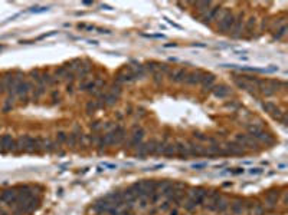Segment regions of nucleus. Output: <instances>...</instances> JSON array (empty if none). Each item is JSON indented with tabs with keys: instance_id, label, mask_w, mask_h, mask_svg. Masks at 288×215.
Segmentation results:
<instances>
[{
	"instance_id": "obj_15",
	"label": "nucleus",
	"mask_w": 288,
	"mask_h": 215,
	"mask_svg": "<svg viewBox=\"0 0 288 215\" xmlns=\"http://www.w3.org/2000/svg\"><path fill=\"white\" fill-rule=\"evenodd\" d=\"M164 48H176V43H168V45H164Z\"/></svg>"
},
{
	"instance_id": "obj_8",
	"label": "nucleus",
	"mask_w": 288,
	"mask_h": 215,
	"mask_svg": "<svg viewBox=\"0 0 288 215\" xmlns=\"http://www.w3.org/2000/svg\"><path fill=\"white\" fill-rule=\"evenodd\" d=\"M144 37H151V39H166L164 34L161 33H144L143 34Z\"/></svg>"
},
{
	"instance_id": "obj_14",
	"label": "nucleus",
	"mask_w": 288,
	"mask_h": 215,
	"mask_svg": "<svg viewBox=\"0 0 288 215\" xmlns=\"http://www.w3.org/2000/svg\"><path fill=\"white\" fill-rule=\"evenodd\" d=\"M193 46H198V48H206L205 43H193Z\"/></svg>"
},
{
	"instance_id": "obj_7",
	"label": "nucleus",
	"mask_w": 288,
	"mask_h": 215,
	"mask_svg": "<svg viewBox=\"0 0 288 215\" xmlns=\"http://www.w3.org/2000/svg\"><path fill=\"white\" fill-rule=\"evenodd\" d=\"M163 152H164L166 155L176 153V146H174V145H167V146H164V151H163Z\"/></svg>"
},
{
	"instance_id": "obj_11",
	"label": "nucleus",
	"mask_w": 288,
	"mask_h": 215,
	"mask_svg": "<svg viewBox=\"0 0 288 215\" xmlns=\"http://www.w3.org/2000/svg\"><path fill=\"white\" fill-rule=\"evenodd\" d=\"M163 19H164V20H166V22L168 23V25H170V26H173V27H177V29H182V26H180V25H177V23H174V22H173V20H170V19H168V17H166V16H164V17H163Z\"/></svg>"
},
{
	"instance_id": "obj_16",
	"label": "nucleus",
	"mask_w": 288,
	"mask_h": 215,
	"mask_svg": "<svg viewBox=\"0 0 288 215\" xmlns=\"http://www.w3.org/2000/svg\"><path fill=\"white\" fill-rule=\"evenodd\" d=\"M170 215H179V212H177V209H173V211L170 212Z\"/></svg>"
},
{
	"instance_id": "obj_5",
	"label": "nucleus",
	"mask_w": 288,
	"mask_h": 215,
	"mask_svg": "<svg viewBox=\"0 0 288 215\" xmlns=\"http://www.w3.org/2000/svg\"><path fill=\"white\" fill-rule=\"evenodd\" d=\"M176 152L180 153V155H187V153H189V146H186V145H183V144H177Z\"/></svg>"
},
{
	"instance_id": "obj_3",
	"label": "nucleus",
	"mask_w": 288,
	"mask_h": 215,
	"mask_svg": "<svg viewBox=\"0 0 288 215\" xmlns=\"http://www.w3.org/2000/svg\"><path fill=\"white\" fill-rule=\"evenodd\" d=\"M243 209H245V204L241 202V201H236L235 204H232V207H231V211H232L233 215H242Z\"/></svg>"
},
{
	"instance_id": "obj_4",
	"label": "nucleus",
	"mask_w": 288,
	"mask_h": 215,
	"mask_svg": "<svg viewBox=\"0 0 288 215\" xmlns=\"http://www.w3.org/2000/svg\"><path fill=\"white\" fill-rule=\"evenodd\" d=\"M143 135H144L143 129L135 130L134 134H133V136H131V145H139L140 142H141V139H143Z\"/></svg>"
},
{
	"instance_id": "obj_2",
	"label": "nucleus",
	"mask_w": 288,
	"mask_h": 215,
	"mask_svg": "<svg viewBox=\"0 0 288 215\" xmlns=\"http://www.w3.org/2000/svg\"><path fill=\"white\" fill-rule=\"evenodd\" d=\"M238 141L241 142V145H243V146H248V148H255V141L254 138L251 136V135H238V138H236Z\"/></svg>"
},
{
	"instance_id": "obj_6",
	"label": "nucleus",
	"mask_w": 288,
	"mask_h": 215,
	"mask_svg": "<svg viewBox=\"0 0 288 215\" xmlns=\"http://www.w3.org/2000/svg\"><path fill=\"white\" fill-rule=\"evenodd\" d=\"M217 89H221V90H215V96H217V98H225L229 93V90L225 86H219Z\"/></svg>"
},
{
	"instance_id": "obj_10",
	"label": "nucleus",
	"mask_w": 288,
	"mask_h": 215,
	"mask_svg": "<svg viewBox=\"0 0 288 215\" xmlns=\"http://www.w3.org/2000/svg\"><path fill=\"white\" fill-rule=\"evenodd\" d=\"M262 172H264L262 168H251V169H249V174L251 175H259V174H262Z\"/></svg>"
},
{
	"instance_id": "obj_12",
	"label": "nucleus",
	"mask_w": 288,
	"mask_h": 215,
	"mask_svg": "<svg viewBox=\"0 0 288 215\" xmlns=\"http://www.w3.org/2000/svg\"><path fill=\"white\" fill-rule=\"evenodd\" d=\"M207 167V163L206 162H199V163H193L192 168H195V169H200V168H206Z\"/></svg>"
},
{
	"instance_id": "obj_13",
	"label": "nucleus",
	"mask_w": 288,
	"mask_h": 215,
	"mask_svg": "<svg viewBox=\"0 0 288 215\" xmlns=\"http://www.w3.org/2000/svg\"><path fill=\"white\" fill-rule=\"evenodd\" d=\"M58 139H59V141H62V142H64L65 139H66V136H65V134H58Z\"/></svg>"
},
{
	"instance_id": "obj_1",
	"label": "nucleus",
	"mask_w": 288,
	"mask_h": 215,
	"mask_svg": "<svg viewBox=\"0 0 288 215\" xmlns=\"http://www.w3.org/2000/svg\"><path fill=\"white\" fill-rule=\"evenodd\" d=\"M207 197V192H206L205 189L199 188V189H195V191H192L190 194V201L193 202L195 205H199L202 204L203 201H205V198Z\"/></svg>"
},
{
	"instance_id": "obj_9",
	"label": "nucleus",
	"mask_w": 288,
	"mask_h": 215,
	"mask_svg": "<svg viewBox=\"0 0 288 215\" xmlns=\"http://www.w3.org/2000/svg\"><path fill=\"white\" fill-rule=\"evenodd\" d=\"M101 165L104 168H108V169H117V168H118V165H117V163H111V162H102Z\"/></svg>"
},
{
	"instance_id": "obj_17",
	"label": "nucleus",
	"mask_w": 288,
	"mask_h": 215,
	"mask_svg": "<svg viewBox=\"0 0 288 215\" xmlns=\"http://www.w3.org/2000/svg\"><path fill=\"white\" fill-rule=\"evenodd\" d=\"M88 43H91V45H98L97 40H88Z\"/></svg>"
}]
</instances>
